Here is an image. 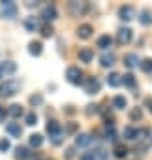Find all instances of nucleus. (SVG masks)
Wrapping results in <instances>:
<instances>
[{
	"instance_id": "27",
	"label": "nucleus",
	"mask_w": 152,
	"mask_h": 160,
	"mask_svg": "<svg viewBox=\"0 0 152 160\" xmlns=\"http://www.w3.org/2000/svg\"><path fill=\"white\" fill-rule=\"evenodd\" d=\"M45 128H47V132H49L51 136H53V134H58V132H60V126H58V122H56V121H49Z\"/></svg>"
},
{
	"instance_id": "35",
	"label": "nucleus",
	"mask_w": 152,
	"mask_h": 160,
	"mask_svg": "<svg viewBox=\"0 0 152 160\" xmlns=\"http://www.w3.org/2000/svg\"><path fill=\"white\" fill-rule=\"evenodd\" d=\"M30 104H32V106H40V104H43V96H41V94H34V96H30Z\"/></svg>"
},
{
	"instance_id": "32",
	"label": "nucleus",
	"mask_w": 152,
	"mask_h": 160,
	"mask_svg": "<svg viewBox=\"0 0 152 160\" xmlns=\"http://www.w3.org/2000/svg\"><path fill=\"white\" fill-rule=\"evenodd\" d=\"M25 122H26L28 126H34V124L38 122V117H36V113H26V115H25Z\"/></svg>"
},
{
	"instance_id": "40",
	"label": "nucleus",
	"mask_w": 152,
	"mask_h": 160,
	"mask_svg": "<svg viewBox=\"0 0 152 160\" xmlns=\"http://www.w3.org/2000/svg\"><path fill=\"white\" fill-rule=\"evenodd\" d=\"M66 156L71 158V156H73V149H68V151H66Z\"/></svg>"
},
{
	"instance_id": "36",
	"label": "nucleus",
	"mask_w": 152,
	"mask_h": 160,
	"mask_svg": "<svg viewBox=\"0 0 152 160\" xmlns=\"http://www.w3.org/2000/svg\"><path fill=\"white\" fill-rule=\"evenodd\" d=\"M10 147H12V145H10L8 139H0V151H4V152H6V151H10Z\"/></svg>"
},
{
	"instance_id": "7",
	"label": "nucleus",
	"mask_w": 152,
	"mask_h": 160,
	"mask_svg": "<svg viewBox=\"0 0 152 160\" xmlns=\"http://www.w3.org/2000/svg\"><path fill=\"white\" fill-rule=\"evenodd\" d=\"M115 60H116L115 53H103V55L100 57V64H102L103 68H111V66L115 64Z\"/></svg>"
},
{
	"instance_id": "16",
	"label": "nucleus",
	"mask_w": 152,
	"mask_h": 160,
	"mask_svg": "<svg viewBox=\"0 0 152 160\" xmlns=\"http://www.w3.org/2000/svg\"><path fill=\"white\" fill-rule=\"evenodd\" d=\"M92 156L94 160H109V151L103 147H98L96 151H92Z\"/></svg>"
},
{
	"instance_id": "39",
	"label": "nucleus",
	"mask_w": 152,
	"mask_h": 160,
	"mask_svg": "<svg viewBox=\"0 0 152 160\" xmlns=\"http://www.w3.org/2000/svg\"><path fill=\"white\" fill-rule=\"evenodd\" d=\"M4 117H6V109H4V108H0V121H2Z\"/></svg>"
},
{
	"instance_id": "29",
	"label": "nucleus",
	"mask_w": 152,
	"mask_h": 160,
	"mask_svg": "<svg viewBox=\"0 0 152 160\" xmlns=\"http://www.w3.org/2000/svg\"><path fill=\"white\" fill-rule=\"evenodd\" d=\"M139 66H141V70H143V72L150 73V72H152V58H143Z\"/></svg>"
},
{
	"instance_id": "12",
	"label": "nucleus",
	"mask_w": 152,
	"mask_h": 160,
	"mask_svg": "<svg viewBox=\"0 0 152 160\" xmlns=\"http://www.w3.org/2000/svg\"><path fill=\"white\" fill-rule=\"evenodd\" d=\"M85 10H87V6L81 2H69V12L73 15H81V13H85Z\"/></svg>"
},
{
	"instance_id": "17",
	"label": "nucleus",
	"mask_w": 152,
	"mask_h": 160,
	"mask_svg": "<svg viewBox=\"0 0 152 160\" xmlns=\"http://www.w3.org/2000/svg\"><path fill=\"white\" fill-rule=\"evenodd\" d=\"M124 64H126L128 68H135V66H139V58H137V55H135V53L126 55V57H124Z\"/></svg>"
},
{
	"instance_id": "38",
	"label": "nucleus",
	"mask_w": 152,
	"mask_h": 160,
	"mask_svg": "<svg viewBox=\"0 0 152 160\" xmlns=\"http://www.w3.org/2000/svg\"><path fill=\"white\" fill-rule=\"evenodd\" d=\"M75 130H77V124H75V122H69V124H68V132H75Z\"/></svg>"
},
{
	"instance_id": "24",
	"label": "nucleus",
	"mask_w": 152,
	"mask_h": 160,
	"mask_svg": "<svg viewBox=\"0 0 152 160\" xmlns=\"http://www.w3.org/2000/svg\"><path fill=\"white\" fill-rule=\"evenodd\" d=\"M122 134L126 139H137V128H133V126H126Z\"/></svg>"
},
{
	"instance_id": "23",
	"label": "nucleus",
	"mask_w": 152,
	"mask_h": 160,
	"mask_svg": "<svg viewBox=\"0 0 152 160\" xmlns=\"http://www.w3.org/2000/svg\"><path fill=\"white\" fill-rule=\"evenodd\" d=\"M107 83H109V87H118V85H120V75L115 73V72L109 73V75H107Z\"/></svg>"
},
{
	"instance_id": "11",
	"label": "nucleus",
	"mask_w": 152,
	"mask_h": 160,
	"mask_svg": "<svg viewBox=\"0 0 152 160\" xmlns=\"http://www.w3.org/2000/svg\"><path fill=\"white\" fill-rule=\"evenodd\" d=\"M41 17H43L45 21H53V19H56V8H55V6H45L43 12H41Z\"/></svg>"
},
{
	"instance_id": "25",
	"label": "nucleus",
	"mask_w": 152,
	"mask_h": 160,
	"mask_svg": "<svg viewBox=\"0 0 152 160\" xmlns=\"http://www.w3.org/2000/svg\"><path fill=\"white\" fill-rule=\"evenodd\" d=\"M25 27H26L28 30H36V28H40V23H38V19H36V17H26Z\"/></svg>"
},
{
	"instance_id": "28",
	"label": "nucleus",
	"mask_w": 152,
	"mask_h": 160,
	"mask_svg": "<svg viewBox=\"0 0 152 160\" xmlns=\"http://www.w3.org/2000/svg\"><path fill=\"white\" fill-rule=\"evenodd\" d=\"M8 113H10L12 117H21V115H23V108H21V106H17V104H13V106H10Z\"/></svg>"
},
{
	"instance_id": "42",
	"label": "nucleus",
	"mask_w": 152,
	"mask_h": 160,
	"mask_svg": "<svg viewBox=\"0 0 152 160\" xmlns=\"http://www.w3.org/2000/svg\"><path fill=\"white\" fill-rule=\"evenodd\" d=\"M0 77H2V75H0Z\"/></svg>"
},
{
	"instance_id": "21",
	"label": "nucleus",
	"mask_w": 152,
	"mask_h": 160,
	"mask_svg": "<svg viewBox=\"0 0 152 160\" xmlns=\"http://www.w3.org/2000/svg\"><path fill=\"white\" fill-rule=\"evenodd\" d=\"M126 106H128V102H126L124 96H115V98H113V108H115V109H124Z\"/></svg>"
},
{
	"instance_id": "33",
	"label": "nucleus",
	"mask_w": 152,
	"mask_h": 160,
	"mask_svg": "<svg viewBox=\"0 0 152 160\" xmlns=\"http://www.w3.org/2000/svg\"><path fill=\"white\" fill-rule=\"evenodd\" d=\"M53 32H55V30H53V27H51L49 23L41 27V36H43V38H49V36H53Z\"/></svg>"
},
{
	"instance_id": "13",
	"label": "nucleus",
	"mask_w": 152,
	"mask_h": 160,
	"mask_svg": "<svg viewBox=\"0 0 152 160\" xmlns=\"http://www.w3.org/2000/svg\"><path fill=\"white\" fill-rule=\"evenodd\" d=\"M77 36L83 38V40L90 38V36H92V27H90V25H81V27L77 28Z\"/></svg>"
},
{
	"instance_id": "8",
	"label": "nucleus",
	"mask_w": 152,
	"mask_h": 160,
	"mask_svg": "<svg viewBox=\"0 0 152 160\" xmlns=\"http://www.w3.org/2000/svg\"><path fill=\"white\" fill-rule=\"evenodd\" d=\"M133 13H135V12H133L131 6H122V8L118 10V15H120L122 21H131V19H133Z\"/></svg>"
},
{
	"instance_id": "34",
	"label": "nucleus",
	"mask_w": 152,
	"mask_h": 160,
	"mask_svg": "<svg viewBox=\"0 0 152 160\" xmlns=\"http://www.w3.org/2000/svg\"><path fill=\"white\" fill-rule=\"evenodd\" d=\"M62 139H64V134H62V132H58V134H53V136H51V143H53V145H60V143H62Z\"/></svg>"
},
{
	"instance_id": "18",
	"label": "nucleus",
	"mask_w": 152,
	"mask_h": 160,
	"mask_svg": "<svg viewBox=\"0 0 152 160\" xmlns=\"http://www.w3.org/2000/svg\"><path fill=\"white\" fill-rule=\"evenodd\" d=\"M111 45H113V38H111V36L103 34V36H100V38H98V47L107 49V47H111Z\"/></svg>"
},
{
	"instance_id": "10",
	"label": "nucleus",
	"mask_w": 152,
	"mask_h": 160,
	"mask_svg": "<svg viewBox=\"0 0 152 160\" xmlns=\"http://www.w3.org/2000/svg\"><path fill=\"white\" fill-rule=\"evenodd\" d=\"M90 143H92L90 134H79L77 138H75V145H77V147H88Z\"/></svg>"
},
{
	"instance_id": "9",
	"label": "nucleus",
	"mask_w": 152,
	"mask_h": 160,
	"mask_svg": "<svg viewBox=\"0 0 152 160\" xmlns=\"http://www.w3.org/2000/svg\"><path fill=\"white\" fill-rule=\"evenodd\" d=\"M6 132H8L10 136H13V138H21L23 128H21L17 122H8V124H6Z\"/></svg>"
},
{
	"instance_id": "4",
	"label": "nucleus",
	"mask_w": 152,
	"mask_h": 160,
	"mask_svg": "<svg viewBox=\"0 0 152 160\" xmlns=\"http://www.w3.org/2000/svg\"><path fill=\"white\" fill-rule=\"evenodd\" d=\"M100 89H102V83L98 81L96 77H88L87 81H85V91H87V94H96V92H100Z\"/></svg>"
},
{
	"instance_id": "5",
	"label": "nucleus",
	"mask_w": 152,
	"mask_h": 160,
	"mask_svg": "<svg viewBox=\"0 0 152 160\" xmlns=\"http://www.w3.org/2000/svg\"><path fill=\"white\" fill-rule=\"evenodd\" d=\"M131 32H133L131 28H126V27H124V28H120V30H118V34H116V40H118V43H120V45H126V43H130V42H131V36H133Z\"/></svg>"
},
{
	"instance_id": "15",
	"label": "nucleus",
	"mask_w": 152,
	"mask_h": 160,
	"mask_svg": "<svg viewBox=\"0 0 152 160\" xmlns=\"http://www.w3.org/2000/svg\"><path fill=\"white\" fill-rule=\"evenodd\" d=\"M139 23L145 25V27L152 25V12H150V10H143L141 15H139Z\"/></svg>"
},
{
	"instance_id": "20",
	"label": "nucleus",
	"mask_w": 152,
	"mask_h": 160,
	"mask_svg": "<svg viewBox=\"0 0 152 160\" xmlns=\"http://www.w3.org/2000/svg\"><path fill=\"white\" fill-rule=\"evenodd\" d=\"M120 77H122V79H120L122 85H126V87H130V89L135 87V77H133L131 73H126V75H120Z\"/></svg>"
},
{
	"instance_id": "3",
	"label": "nucleus",
	"mask_w": 152,
	"mask_h": 160,
	"mask_svg": "<svg viewBox=\"0 0 152 160\" xmlns=\"http://www.w3.org/2000/svg\"><path fill=\"white\" fill-rule=\"evenodd\" d=\"M0 15L4 19H13L17 15V6L13 2H2V6H0Z\"/></svg>"
},
{
	"instance_id": "37",
	"label": "nucleus",
	"mask_w": 152,
	"mask_h": 160,
	"mask_svg": "<svg viewBox=\"0 0 152 160\" xmlns=\"http://www.w3.org/2000/svg\"><path fill=\"white\" fill-rule=\"evenodd\" d=\"M81 160H94V156H92V152H85L81 156Z\"/></svg>"
},
{
	"instance_id": "1",
	"label": "nucleus",
	"mask_w": 152,
	"mask_h": 160,
	"mask_svg": "<svg viewBox=\"0 0 152 160\" xmlns=\"http://www.w3.org/2000/svg\"><path fill=\"white\" fill-rule=\"evenodd\" d=\"M66 77H68V81L71 85H81L83 83V73L79 68H75V66H69L68 72H66Z\"/></svg>"
},
{
	"instance_id": "19",
	"label": "nucleus",
	"mask_w": 152,
	"mask_h": 160,
	"mask_svg": "<svg viewBox=\"0 0 152 160\" xmlns=\"http://www.w3.org/2000/svg\"><path fill=\"white\" fill-rule=\"evenodd\" d=\"M41 51H43V45H41L40 42H32V43L28 45V53H30L32 57H38V55H41Z\"/></svg>"
},
{
	"instance_id": "2",
	"label": "nucleus",
	"mask_w": 152,
	"mask_h": 160,
	"mask_svg": "<svg viewBox=\"0 0 152 160\" xmlns=\"http://www.w3.org/2000/svg\"><path fill=\"white\" fill-rule=\"evenodd\" d=\"M19 91H21V83L15 81V79H10V81H6V83L2 85V94H4V96H13V94H17Z\"/></svg>"
},
{
	"instance_id": "31",
	"label": "nucleus",
	"mask_w": 152,
	"mask_h": 160,
	"mask_svg": "<svg viewBox=\"0 0 152 160\" xmlns=\"http://www.w3.org/2000/svg\"><path fill=\"white\" fill-rule=\"evenodd\" d=\"M141 117H143L141 108H135V109H131V111H130V119H131V121H141Z\"/></svg>"
},
{
	"instance_id": "41",
	"label": "nucleus",
	"mask_w": 152,
	"mask_h": 160,
	"mask_svg": "<svg viewBox=\"0 0 152 160\" xmlns=\"http://www.w3.org/2000/svg\"><path fill=\"white\" fill-rule=\"evenodd\" d=\"M146 104H150V106H152V100H146ZM150 111H152V108H150Z\"/></svg>"
},
{
	"instance_id": "22",
	"label": "nucleus",
	"mask_w": 152,
	"mask_h": 160,
	"mask_svg": "<svg viewBox=\"0 0 152 160\" xmlns=\"http://www.w3.org/2000/svg\"><path fill=\"white\" fill-rule=\"evenodd\" d=\"M28 156H30V152H28L26 147H17V149H15V158H17V160H26Z\"/></svg>"
},
{
	"instance_id": "6",
	"label": "nucleus",
	"mask_w": 152,
	"mask_h": 160,
	"mask_svg": "<svg viewBox=\"0 0 152 160\" xmlns=\"http://www.w3.org/2000/svg\"><path fill=\"white\" fill-rule=\"evenodd\" d=\"M15 70H17V64L12 60L0 62V75H12V73H15Z\"/></svg>"
},
{
	"instance_id": "26",
	"label": "nucleus",
	"mask_w": 152,
	"mask_h": 160,
	"mask_svg": "<svg viewBox=\"0 0 152 160\" xmlns=\"http://www.w3.org/2000/svg\"><path fill=\"white\" fill-rule=\"evenodd\" d=\"M113 152H115V156H116V158H124V156L128 154V149H126L124 145L116 143V145H115V151H113Z\"/></svg>"
},
{
	"instance_id": "14",
	"label": "nucleus",
	"mask_w": 152,
	"mask_h": 160,
	"mask_svg": "<svg viewBox=\"0 0 152 160\" xmlns=\"http://www.w3.org/2000/svg\"><path fill=\"white\" fill-rule=\"evenodd\" d=\"M92 58H94L92 49L85 47V49H81V51H79V60H81V62H92Z\"/></svg>"
},
{
	"instance_id": "30",
	"label": "nucleus",
	"mask_w": 152,
	"mask_h": 160,
	"mask_svg": "<svg viewBox=\"0 0 152 160\" xmlns=\"http://www.w3.org/2000/svg\"><path fill=\"white\" fill-rule=\"evenodd\" d=\"M41 143H43V138H41L40 134H32V136H30V145H32V147H40Z\"/></svg>"
}]
</instances>
